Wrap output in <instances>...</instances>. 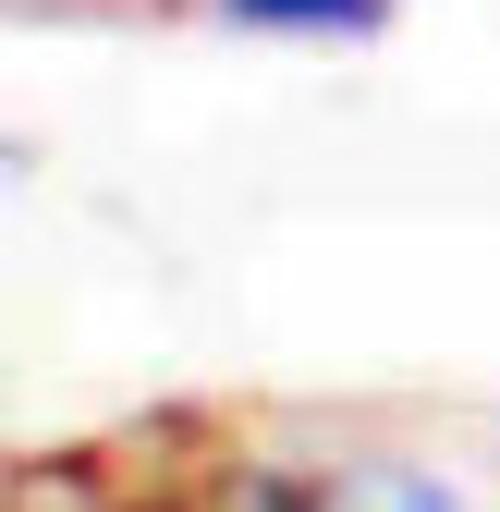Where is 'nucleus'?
I'll return each instance as SVG.
<instances>
[{
  "instance_id": "obj_1",
  "label": "nucleus",
  "mask_w": 500,
  "mask_h": 512,
  "mask_svg": "<svg viewBox=\"0 0 500 512\" xmlns=\"http://www.w3.org/2000/svg\"><path fill=\"white\" fill-rule=\"evenodd\" d=\"M232 37H269V49H379L403 0H208Z\"/></svg>"
},
{
  "instance_id": "obj_2",
  "label": "nucleus",
  "mask_w": 500,
  "mask_h": 512,
  "mask_svg": "<svg viewBox=\"0 0 500 512\" xmlns=\"http://www.w3.org/2000/svg\"><path fill=\"white\" fill-rule=\"evenodd\" d=\"M330 476H342V500H379V512H464V500H476L464 476H440V464H391V452H342Z\"/></svg>"
}]
</instances>
